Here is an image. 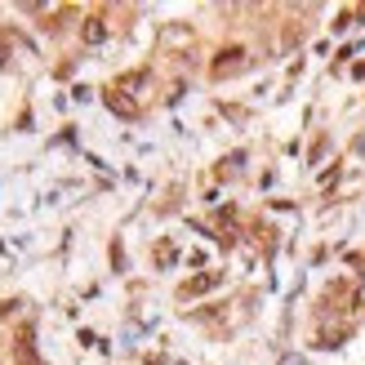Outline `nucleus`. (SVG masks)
Instances as JSON below:
<instances>
[{
	"label": "nucleus",
	"mask_w": 365,
	"mask_h": 365,
	"mask_svg": "<svg viewBox=\"0 0 365 365\" xmlns=\"http://www.w3.org/2000/svg\"><path fill=\"white\" fill-rule=\"evenodd\" d=\"M245 67H250V54L241 49V45H232V49H223L219 58L210 63V76L214 80H228V76H241Z\"/></svg>",
	"instance_id": "f257e3e1"
},
{
	"label": "nucleus",
	"mask_w": 365,
	"mask_h": 365,
	"mask_svg": "<svg viewBox=\"0 0 365 365\" xmlns=\"http://www.w3.org/2000/svg\"><path fill=\"white\" fill-rule=\"evenodd\" d=\"M223 280V272H205V276H192V280H183L179 285V298H196V294H205V289H214Z\"/></svg>",
	"instance_id": "f03ea898"
},
{
	"label": "nucleus",
	"mask_w": 365,
	"mask_h": 365,
	"mask_svg": "<svg viewBox=\"0 0 365 365\" xmlns=\"http://www.w3.org/2000/svg\"><path fill=\"white\" fill-rule=\"evenodd\" d=\"M102 98H107V107L116 111V116H125V120H134V116H138V102H134V98H125L120 89H111V85H107V93H102Z\"/></svg>",
	"instance_id": "7ed1b4c3"
},
{
	"label": "nucleus",
	"mask_w": 365,
	"mask_h": 365,
	"mask_svg": "<svg viewBox=\"0 0 365 365\" xmlns=\"http://www.w3.org/2000/svg\"><path fill=\"white\" fill-rule=\"evenodd\" d=\"M161 45H192V27H187V23H170L161 32Z\"/></svg>",
	"instance_id": "20e7f679"
},
{
	"label": "nucleus",
	"mask_w": 365,
	"mask_h": 365,
	"mask_svg": "<svg viewBox=\"0 0 365 365\" xmlns=\"http://www.w3.org/2000/svg\"><path fill=\"white\" fill-rule=\"evenodd\" d=\"M102 36H107V27H102V18H89V23H85V41H89V45H98Z\"/></svg>",
	"instance_id": "39448f33"
},
{
	"label": "nucleus",
	"mask_w": 365,
	"mask_h": 365,
	"mask_svg": "<svg viewBox=\"0 0 365 365\" xmlns=\"http://www.w3.org/2000/svg\"><path fill=\"white\" fill-rule=\"evenodd\" d=\"M174 258H179V250H174L170 241H165V245H156V263H165V267H170Z\"/></svg>",
	"instance_id": "423d86ee"
},
{
	"label": "nucleus",
	"mask_w": 365,
	"mask_h": 365,
	"mask_svg": "<svg viewBox=\"0 0 365 365\" xmlns=\"http://www.w3.org/2000/svg\"><path fill=\"white\" fill-rule=\"evenodd\" d=\"M32 365H45V361H32Z\"/></svg>",
	"instance_id": "0eeeda50"
}]
</instances>
